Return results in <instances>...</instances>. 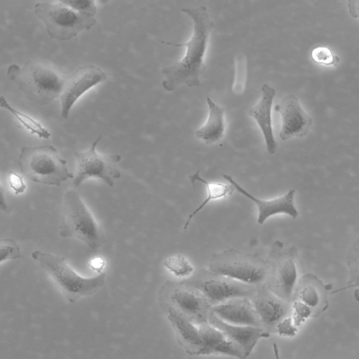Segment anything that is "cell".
Returning a JSON list of instances; mask_svg holds the SVG:
<instances>
[{
  "instance_id": "28",
  "label": "cell",
  "mask_w": 359,
  "mask_h": 359,
  "mask_svg": "<svg viewBox=\"0 0 359 359\" xmlns=\"http://www.w3.org/2000/svg\"><path fill=\"white\" fill-rule=\"evenodd\" d=\"M312 58L317 63L325 65H335L339 61L337 55L325 46H319L314 48L311 53Z\"/></svg>"
},
{
  "instance_id": "29",
  "label": "cell",
  "mask_w": 359,
  "mask_h": 359,
  "mask_svg": "<svg viewBox=\"0 0 359 359\" xmlns=\"http://www.w3.org/2000/svg\"><path fill=\"white\" fill-rule=\"evenodd\" d=\"M63 2L74 11L90 17H95L97 8L94 1L64 0Z\"/></svg>"
},
{
  "instance_id": "27",
  "label": "cell",
  "mask_w": 359,
  "mask_h": 359,
  "mask_svg": "<svg viewBox=\"0 0 359 359\" xmlns=\"http://www.w3.org/2000/svg\"><path fill=\"white\" fill-rule=\"evenodd\" d=\"M0 262L18 259L22 257L20 249L16 241L12 238H1L0 241Z\"/></svg>"
},
{
  "instance_id": "10",
  "label": "cell",
  "mask_w": 359,
  "mask_h": 359,
  "mask_svg": "<svg viewBox=\"0 0 359 359\" xmlns=\"http://www.w3.org/2000/svg\"><path fill=\"white\" fill-rule=\"evenodd\" d=\"M183 283L199 290L211 306L235 298L251 299L258 287L247 285L209 269H200Z\"/></svg>"
},
{
  "instance_id": "6",
  "label": "cell",
  "mask_w": 359,
  "mask_h": 359,
  "mask_svg": "<svg viewBox=\"0 0 359 359\" xmlns=\"http://www.w3.org/2000/svg\"><path fill=\"white\" fill-rule=\"evenodd\" d=\"M34 12L44 25L48 35L60 41L74 38L80 32L90 29L96 23L95 18L74 11L63 1L36 3Z\"/></svg>"
},
{
  "instance_id": "34",
  "label": "cell",
  "mask_w": 359,
  "mask_h": 359,
  "mask_svg": "<svg viewBox=\"0 0 359 359\" xmlns=\"http://www.w3.org/2000/svg\"><path fill=\"white\" fill-rule=\"evenodd\" d=\"M273 350L275 358L276 359H281L280 356L278 346L276 343L273 344Z\"/></svg>"
},
{
  "instance_id": "30",
  "label": "cell",
  "mask_w": 359,
  "mask_h": 359,
  "mask_svg": "<svg viewBox=\"0 0 359 359\" xmlns=\"http://www.w3.org/2000/svg\"><path fill=\"white\" fill-rule=\"evenodd\" d=\"M8 182L15 194H19L25 190L26 185L22 177L13 171H11L9 174Z\"/></svg>"
},
{
  "instance_id": "15",
  "label": "cell",
  "mask_w": 359,
  "mask_h": 359,
  "mask_svg": "<svg viewBox=\"0 0 359 359\" xmlns=\"http://www.w3.org/2000/svg\"><path fill=\"white\" fill-rule=\"evenodd\" d=\"M332 287L316 275L306 273L298 280L292 302H299L311 311L312 318H317L329 306L328 294Z\"/></svg>"
},
{
  "instance_id": "13",
  "label": "cell",
  "mask_w": 359,
  "mask_h": 359,
  "mask_svg": "<svg viewBox=\"0 0 359 359\" xmlns=\"http://www.w3.org/2000/svg\"><path fill=\"white\" fill-rule=\"evenodd\" d=\"M250 300L260 320L262 327L270 334H277L278 325L292 316V302L273 294L266 284L258 287Z\"/></svg>"
},
{
  "instance_id": "25",
  "label": "cell",
  "mask_w": 359,
  "mask_h": 359,
  "mask_svg": "<svg viewBox=\"0 0 359 359\" xmlns=\"http://www.w3.org/2000/svg\"><path fill=\"white\" fill-rule=\"evenodd\" d=\"M163 265L177 278L187 279L194 273V269L190 262L184 255L180 254L168 257L164 259Z\"/></svg>"
},
{
  "instance_id": "8",
  "label": "cell",
  "mask_w": 359,
  "mask_h": 359,
  "mask_svg": "<svg viewBox=\"0 0 359 359\" xmlns=\"http://www.w3.org/2000/svg\"><path fill=\"white\" fill-rule=\"evenodd\" d=\"M158 302L165 313L177 311L198 325L209 323L211 305L199 290L182 281L167 280L159 290Z\"/></svg>"
},
{
  "instance_id": "26",
  "label": "cell",
  "mask_w": 359,
  "mask_h": 359,
  "mask_svg": "<svg viewBox=\"0 0 359 359\" xmlns=\"http://www.w3.org/2000/svg\"><path fill=\"white\" fill-rule=\"evenodd\" d=\"M346 266L348 271L347 285L359 280V236L348 248L346 255Z\"/></svg>"
},
{
  "instance_id": "20",
  "label": "cell",
  "mask_w": 359,
  "mask_h": 359,
  "mask_svg": "<svg viewBox=\"0 0 359 359\" xmlns=\"http://www.w3.org/2000/svg\"><path fill=\"white\" fill-rule=\"evenodd\" d=\"M178 344L191 355H202L203 340L198 325L172 310L165 312Z\"/></svg>"
},
{
  "instance_id": "2",
  "label": "cell",
  "mask_w": 359,
  "mask_h": 359,
  "mask_svg": "<svg viewBox=\"0 0 359 359\" xmlns=\"http://www.w3.org/2000/svg\"><path fill=\"white\" fill-rule=\"evenodd\" d=\"M6 75L28 100L37 105H48L60 98L64 78L43 62L27 60L22 66L10 65Z\"/></svg>"
},
{
  "instance_id": "12",
  "label": "cell",
  "mask_w": 359,
  "mask_h": 359,
  "mask_svg": "<svg viewBox=\"0 0 359 359\" xmlns=\"http://www.w3.org/2000/svg\"><path fill=\"white\" fill-rule=\"evenodd\" d=\"M107 79L105 72L99 67L87 65L79 67L64 79L60 96L61 116L67 119L78 99L86 91Z\"/></svg>"
},
{
  "instance_id": "23",
  "label": "cell",
  "mask_w": 359,
  "mask_h": 359,
  "mask_svg": "<svg viewBox=\"0 0 359 359\" xmlns=\"http://www.w3.org/2000/svg\"><path fill=\"white\" fill-rule=\"evenodd\" d=\"M189 179L194 186L196 182H201L205 185L206 197L203 202L189 214L184 225V229L189 227L191 219L210 201L226 198L232 195L236 190L233 186L229 182L227 184L219 182H211L204 179L201 177L199 170L189 175Z\"/></svg>"
},
{
  "instance_id": "32",
  "label": "cell",
  "mask_w": 359,
  "mask_h": 359,
  "mask_svg": "<svg viewBox=\"0 0 359 359\" xmlns=\"http://www.w3.org/2000/svg\"><path fill=\"white\" fill-rule=\"evenodd\" d=\"M350 288H355L354 293H353V297H354L355 300L359 303V280L350 285L345 286L344 287L340 288L337 290H334L333 292V293H335L339 291L344 290L346 289H350Z\"/></svg>"
},
{
  "instance_id": "1",
  "label": "cell",
  "mask_w": 359,
  "mask_h": 359,
  "mask_svg": "<svg viewBox=\"0 0 359 359\" xmlns=\"http://www.w3.org/2000/svg\"><path fill=\"white\" fill-rule=\"evenodd\" d=\"M181 11L192 20L194 32L191 39L185 43L162 41L168 45L186 47V52L180 60L161 69L165 76L162 86L169 92L174 91L182 84L189 87L200 86V77L205 69L204 58L209 37L214 27V22L205 6L184 8Z\"/></svg>"
},
{
  "instance_id": "4",
  "label": "cell",
  "mask_w": 359,
  "mask_h": 359,
  "mask_svg": "<svg viewBox=\"0 0 359 359\" xmlns=\"http://www.w3.org/2000/svg\"><path fill=\"white\" fill-rule=\"evenodd\" d=\"M18 163L24 175L43 184L60 186L74 177L67 168V161L50 144L23 147Z\"/></svg>"
},
{
  "instance_id": "24",
  "label": "cell",
  "mask_w": 359,
  "mask_h": 359,
  "mask_svg": "<svg viewBox=\"0 0 359 359\" xmlns=\"http://www.w3.org/2000/svg\"><path fill=\"white\" fill-rule=\"evenodd\" d=\"M0 106L8 111L32 134L43 139H48L50 137V133L39 122L15 109L3 95L0 97Z\"/></svg>"
},
{
  "instance_id": "7",
  "label": "cell",
  "mask_w": 359,
  "mask_h": 359,
  "mask_svg": "<svg viewBox=\"0 0 359 359\" xmlns=\"http://www.w3.org/2000/svg\"><path fill=\"white\" fill-rule=\"evenodd\" d=\"M209 270L255 287L266 284L268 273L266 262L259 256L235 249L212 254Z\"/></svg>"
},
{
  "instance_id": "19",
  "label": "cell",
  "mask_w": 359,
  "mask_h": 359,
  "mask_svg": "<svg viewBox=\"0 0 359 359\" xmlns=\"http://www.w3.org/2000/svg\"><path fill=\"white\" fill-rule=\"evenodd\" d=\"M262 97L259 101L248 111V114L257 122L264 136L266 149L269 154L277 149L272 126L271 109L276 95V90L264 83L261 88Z\"/></svg>"
},
{
  "instance_id": "21",
  "label": "cell",
  "mask_w": 359,
  "mask_h": 359,
  "mask_svg": "<svg viewBox=\"0 0 359 359\" xmlns=\"http://www.w3.org/2000/svg\"><path fill=\"white\" fill-rule=\"evenodd\" d=\"M202 335V355L219 354L245 359L241 349L231 341L221 330L205 323L199 325Z\"/></svg>"
},
{
  "instance_id": "31",
  "label": "cell",
  "mask_w": 359,
  "mask_h": 359,
  "mask_svg": "<svg viewBox=\"0 0 359 359\" xmlns=\"http://www.w3.org/2000/svg\"><path fill=\"white\" fill-rule=\"evenodd\" d=\"M347 6L350 15L354 18L359 19V0H349Z\"/></svg>"
},
{
  "instance_id": "11",
  "label": "cell",
  "mask_w": 359,
  "mask_h": 359,
  "mask_svg": "<svg viewBox=\"0 0 359 359\" xmlns=\"http://www.w3.org/2000/svg\"><path fill=\"white\" fill-rule=\"evenodd\" d=\"M102 139L100 135L90 147L84 151L74 152L76 160V173L73 180L75 187H79L86 180L95 177L101 180L109 187H114L115 180L121 177L117 163L121 160L118 154H100L96 147Z\"/></svg>"
},
{
  "instance_id": "3",
  "label": "cell",
  "mask_w": 359,
  "mask_h": 359,
  "mask_svg": "<svg viewBox=\"0 0 359 359\" xmlns=\"http://www.w3.org/2000/svg\"><path fill=\"white\" fill-rule=\"evenodd\" d=\"M58 234L63 238H76L93 250L105 242V236L80 194L68 189L63 197Z\"/></svg>"
},
{
  "instance_id": "18",
  "label": "cell",
  "mask_w": 359,
  "mask_h": 359,
  "mask_svg": "<svg viewBox=\"0 0 359 359\" xmlns=\"http://www.w3.org/2000/svg\"><path fill=\"white\" fill-rule=\"evenodd\" d=\"M209 323L221 330L244 353L245 358L252 353L257 341L268 338L270 334L262 327L235 325L224 322L210 312Z\"/></svg>"
},
{
  "instance_id": "35",
  "label": "cell",
  "mask_w": 359,
  "mask_h": 359,
  "mask_svg": "<svg viewBox=\"0 0 359 359\" xmlns=\"http://www.w3.org/2000/svg\"><path fill=\"white\" fill-rule=\"evenodd\" d=\"M1 208L2 210H6V205L4 203V189L2 187V186H1Z\"/></svg>"
},
{
  "instance_id": "14",
  "label": "cell",
  "mask_w": 359,
  "mask_h": 359,
  "mask_svg": "<svg viewBox=\"0 0 359 359\" xmlns=\"http://www.w3.org/2000/svg\"><path fill=\"white\" fill-rule=\"evenodd\" d=\"M274 110L281 116L279 137L286 141L292 137L305 136L311 128L313 120L302 107L295 95H289L277 104Z\"/></svg>"
},
{
  "instance_id": "22",
  "label": "cell",
  "mask_w": 359,
  "mask_h": 359,
  "mask_svg": "<svg viewBox=\"0 0 359 359\" xmlns=\"http://www.w3.org/2000/svg\"><path fill=\"white\" fill-rule=\"evenodd\" d=\"M208 116L205 123L195 131V135L207 145L219 142L225 130L224 107L215 103L210 97L206 98Z\"/></svg>"
},
{
  "instance_id": "5",
  "label": "cell",
  "mask_w": 359,
  "mask_h": 359,
  "mask_svg": "<svg viewBox=\"0 0 359 359\" xmlns=\"http://www.w3.org/2000/svg\"><path fill=\"white\" fill-rule=\"evenodd\" d=\"M31 256L60 287L70 302L96 292L105 282V273L85 278L75 272L62 257L41 250H34Z\"/></svg>"
},
{
  "instance_id": "9",
  "label": "cell",
  "mask_w": 359,
  "mask_h": 359,
  "mask_svg": "<svg viewBox=\"0 0 359 359\" xmlns=\"http://www.w3.org/2000/svg\"><path fill=\"white\" fill-rule=\"evenodd\" d=\"M298 250L292 245L284 248L280 242L272 247L267 261L266 285L280 298L292 302L298 282L296 260Z\"/></svg>"
},
{
  "instance_id": "17",
  "label": "cell",
  "mask_w": 359,
  "mask_h": 359,
  "mask_svg": "<svg viewBox=\"0 0 359 359\" xmlns=\"http://www.w3.org/2000/svg\"><path fill=\"white\" fill-rule=\"evenodd\" d=\"M211 312L229 324L262 327L255 309L248 298L241 297L228 300L212 306Z\"/></svg>"
},
{
  "instance_id": "16",
  "label": "cell",
  "mask_w": 359,
  "mask_h": 359,
  "mask_svg": "<svg viewBox=\"0 0 359 359\" xmlns=\"http://www.w3.org/2000/svg\"><path fill=\"white\" fill-rule=\"evenodd\" d=\"M222 176L227 182L233 186L237 191L255 203L258 209L259 224H263L269 217L278 214L287 215L293 219L298 217L299 212L294 204L296 192L294 189H290L280 197L271 200H264L248 192L229 175L224 174Z\"/></svg>"
},
{
  "instance_id": "33",
  "label": "cell",
  "mask_w": 359,
  "mask_h": 359,
  "mask_svg": "<svg viewBox=\"0 0 359 359\" xmlns=\"http://www.w3.org/2000/svg\"><path fill=\"white\" fill-rule=\"evenodd\" d=\"M90 266L95 269H100L104 266V261L101 258H95L92 260Z\"/></svg>"
}]
</instances>
